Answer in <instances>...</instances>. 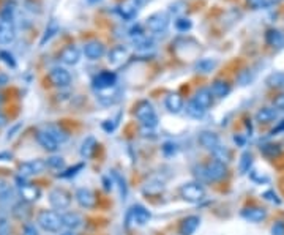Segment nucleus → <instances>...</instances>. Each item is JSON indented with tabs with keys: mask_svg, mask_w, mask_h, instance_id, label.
<instances>
[{
	"mask_svg": "<svg viewBox=\"0 0 284 235\" xmlns=\"http://www.w3.org/2000/svg\"><path fill=\"white\" fill-rule=\"evenodd\" d=\"M136 117L139 118L142 126L145 129H149V131H150V129H153V128H157V125H158V117H157V114H155V109H153L150 101L137 103V106H136Z\"/></svg>",
	"mask_w": 284,
	"mask_h": 235,
	"instance_id": "nucleus-1",
	"label": "nucleus"
},
{
	"mask_svg": "<svg viewBox=\"0 0 284 235\" xmlns=\"http://www.w3.org/2000/svg\"><path fill=\"white\" fill-rule=\"evenodd\" d=\"M170 17L166 11H157L145 19V27L153 33H165L169 27Z\"/></svg>",
	"mask_w": 284,
	"mask_h": 235,
	"instance_id": "nucleus-2",
	"label": "nucleus"
},
{
	"mask_svg": "<svg viewBox=\"0 0 284 235\" xmlns=\"http://www.w3.org/2000/svg\"><path fill=\"white\" fill-rule=\"evenodd\" d=\"M38 224L41 226V229H45L46 232H58L62 228V216H58L53 210H43L38 215Z\"/></svg>",
	"mask_w": 284,
	"mask_h": 235,
	"instance_id": "nucleus-3",
	"label": "nucleus"
},
{
	"mask_svg": "<svg viewBox=\"0 0 284 235\" xmlns=\"http://www.w3.org/2000/svg\"><path fill=\"white\" fill-rule=\"evenodd\" d=\"M117 85V74L114 71H101L92 81V87L97 92H103L108 89H113Z\"/></svg>",
	"mask_w": 284,
	"mask_h": 235,
	"instance_id": "nucleus-4",
	"label": "nucleus"
},
{
	"mask_svg": "<svg viewBox=\"0 0 284 235\" xmlns=\"http://www.w3.org/2000/svg\"><path fill=\"white\" fill-rule=\"evenodd\" d=\"M180 194L188 202H199L205 196V189L201 183H185L180 188Z\"/></svg>",
	"mask_w": 284,
	"mask_h": 235,
	"instance_id": "nucleus-5",
	"label": "nucleus"
},
{
	"mask_svg": "<svg viewBox=\"0 0 284 235\" xmlns=\"http://www.w3.org/2000/svg\"><path fill=\"white\" fill-rule=\"evenodd\" d=\"M49 202L56 208V210H66L71 204V196H70V193H66L65 189L56 188V189L51 191Z\"/></svg>",
	"mask_w": 284,
	"mask_h": 235,
	"instance_id": "nucleus-6",
	"label": "nucleus"
},
{
	"mask_svg": "<svg viewBox=\"0 0 284 235\" xmlns=\"http://www.w3.org/2000/svg\"><path fill=\"white\" fill-rule=\"evenodd\" d=\"M204 171H205V180H212V181L221 180V178H225L227 176L226 164L225 163H220L217 160H213L209 164H205Z\"/></svg>",
	"mask_w": 284,
	"mask_h": 235,
	"instance_id": "nucleus-7",
	"label": "nucleus"
},
{
	"mask_svg": "<svg viewBox=\"0 0 284 235\" xmlns=\"http://www.w3.org/2000/svg\"><path fill=\"white\" fill-rule=\"evenodd\" d=\"M142 3H144L142 0H123V2L118 5L117 11H118L120 16L123 17V19L130 21L137 14V11H139V8H141Z\"/></svg>",
	"mask_w": 284,
	"mask_h": 235,
	"instance_id": "nucleus-8",
	"label": "nucleus"
},
{
	"mask_svg": "<svg viewBox=\"0 0 284 235\" xmlns=\"http://www.w3.org/2000/svg\"><path fill=\"white\" fill-rule=\"evenodd\" d=\"M45 168H48L46 161L43 160H32V161H25L19 166V176L27 178L30 176H35V174H40L45 171Z\"/></svg>",
	"mask_w": 284,
	"mask_h": 235,
	"instance_id": "nucleus-9",
	"label": "nucleus"
},
{
	"mask_svg": "<svg viewBox=\"0 0 284 235\" xmlns=\"http://www.w3.org/2000/svg\"><path fill=\"white\" fill-rule=\"evenodd\" d=\"M49 79L56 87H68L71 84V74L62 66H56L49 71Z\"/></svg>",
	"mask_w": 284,
	"mask_h": 235,
	"instance_id": "nucleus-10",
	"label": "nucleus"
},
{
	"mask_svg": "<svg viewBox=\"0 0 284 235\" xmlns=\"http://www.w3.org/2000/svg\"><path fill=\"white\" fill-rule=\"evenodd\" d=\"M106 48L101 41L98 40H90L84 45V56L90 60H98L105 56Z\"/></svg>",
	"mask_w": 284,
	"mask_h": 235,
	"instance_id": "nucleus-11",
	"label": "nucleus"
},
{
	"mask_svg": "<svg viewBox=\"0 0 284 235\" xmlns=\"http://www.w3.org/2000/svg\"><path fill=\"white\" fill-rule=\"evenodd\" d=\"M128 57H130V51L126 46H114L108 54V62L113 66H120L126 62Z\"/></svg>",
	"mask_w": 284,
	"mask_h": 235,
	"instance_id": "nucleus-12",
	"label": "nucleus"
},
{
	"mask_svg": "<svg viewBox=\"0 0 284 235\" xmlns=\"http://www.w3.org/2000/svg\"><path fill=\"white\" fill-rule=\"evenodd\" d=\"M16 38V27L13 21L0 19V45H10Z\"/></svg>",
	"mask_w": 284,
	"mask_h": 235,
	"instance_id": "nucleus-13",
	"label": "nucleus"
},
{
	"mask_svg": "<svg viewBox=\"0 0 284 235\" xmlns=\"http://www.w3.org/2000/svg\"><path fill=\"white\" fill-rule=\"evenodd\" d=\"M58 60L65 65H76L81 60V51L77 49L74 45H68L62 49V52L58 54Z\"/></svg>",
	"mask_w": 284,
	"mask_h": 235,
	"instance_id": "nucleus-14",
	"label": "nucleus"
},
{
	"mask_svg": "<svg viewBox=\"0 0 284 235\" xmlns=\"http://www.w3.org/2000/svg\"><path fill=\"white\" fill-rule=\"evenodd\" d=\"M149 221H150V212L142 205H134L130 210V213H128V223L144 226Z\"/></svg>",
	"mask_w": 284,
	"mask_h": 235,
	"instance_id": "nucleus-15",
	"label": "nucleus"
},
{
	"mask_svg": "<svg viewBox=\"0 0 284 235\" xmlns=\"http://www.w3.org/2000/svg\"><path fill=\"white\" fill-rule=\"evenodd\" d=\"M18 186H19V193H21L22 201L33 202L40 197V189L37 186H33V185L25 183L24 177H22V180H21V177H18Z\"/></svg>",
	"mask_w": 284,
	"mask_h": 235,
	"instance_id": "nucleus-16",
	"label": "nucleus"
},
{
	"mask_svg": "<svg viewBox=\"0 0 284 235\" xmlns=\"http://www.w3.org/2000/svg\"><path fill=\"white\" fill-rule=\"evenodd\" d=\"M37 141H38V144L43 147V149L48 150V152H57L58 150L60 144L48 131H45L43 128L37 131Z\"/></svg>",
	"mask_w": 284,
	"mask_h": 235,
	"instance_id": "nucleus-17",
	"label": "nucleus"
},
{
	"mask_svg": "<svg viewBox=\"0 0 284 235\" xmlns=\"http://www.w3.org/2000/svg\"><path fill=\"white\" fill-rule=\"evenodd\" d=\"M76 201L84 208H92V207L97 205V197H95L93 191H90L89 188L77 189L76 191Z\"/></svg>",
	"mask_w": 284,
	"mask_h": 235,
	"instance_id": "nucleus-18",
	"label": "nucleus"
},
{
	"mask_svg": "<svg viewBox=\"0 0 284 235\" xmlns=\"http://www.w3.org/2000/svg\"><path fill=\"white\" fill-rule=\"evenodd\" d=\"M62 224L65 226L68 231H76V229L82 228L84 220H82V216H81L79 213H76V212H66V213L62 215Z\"/></svg>",
	"mask_w": 284,
	"mask_h": 235,
	"instance_id": "nucleus-19",
	"label": "nucleus"
},
{
	"mask_svg": "<svg viewBox=\"0 0 284 235\" xmlns=\"http://www.w3.org/2000/svg\"><path fill=\"white\" fill-rule=\"evenodd\" d=\"M98 101L105 106H113V104L120 101V90L117 89V85L113 87V89H108V90H103L98 92Z\"/></svg>",
	"mask_w": 284,
	"mask_h": 235,
	"instance_id": "nucleus-20",
	"label": "nucleus"
},
{
	"mask_svg": "<svg viewBox=\"0 0 284 235\" xmlns=\"http://www.w3.org/2000/svg\"><path fill=\"white\" fill-rule=\"evenodd\" d=\"M265 43L270 48L281 49L284 46V33H281L278 29H269L265 33Z\"/></svg>",
	"mask_w": 284,
	"mask_h": 235,
	"instance_id": "nucleus-21",
	"label": "nucleus"
},
{
	"mask_svg": "<svg viewBox=\"0 0 284 235\" xmlns=\"http://www.w3.org/2000/svg\"><path fill=\"white\" fill-rule=\"evenodd\" d=\"M243 218L251 223H261L267 218V210L262 207H248L243 210Z\"/></svg>",
	"mask_w": 284,
	"mask_h": 235,
	"instance_id": "nucleus-22",
	"label": "nucleus"
},
{
	"mask_svg": "<svg viewBox=\"0 0 284 235\" xmlns=\"http://www.w3.org/2000/svg\"><path fill=\"white\" fill-rule=\"evenodd\" d=\"M199 144L207 150H213V149H217L218 145H221L218 134L212 133V131H202L199 134Z\"/></svg>",
	"mask_w": 284,
	"mask_h": 235,
	"instance_id": "nucleus-23",
	"label": "nucleus"
},
{
	"mask_svg": "<svg viewBox=\"0 0 284 235\" xmlns=\"http://www.w3.org/2000/svg\"><path fill=\"white\" fill-rule=\"evenodd\" d=\"M166 109L172 114H178L180 111L183 109V98L180 97V93H169L166 97Z\"/></svg>",
	"mask_w": 284,
	"mask_h": 235,
	"instance_id": "nucleus-24",
	"label": "nucleus"
},
{
	"mask_svg": "<svg viewBox=\"0 0 284 235\" xmlns=\"http://www.w3.org/2000/svg\"><path fill=\"white\" fill-rule=\"evenodd\" d=\"M212 95L217 98H225L230 93V84L225 79H217L212 84Z\"/></svg>",
	"mask_w": 284,
	"mask_h": 235,
	"instance_id": "nucleus-25",
	"label": "nucleus"
},
{
	"mask_svg": "<svg viewBox=\"0 0 284 235\" xmlns=\"http://www.w3.org/2000/svg\"><path fill=\"white\" fill-rule=\"evenodd\" d=\"M199 216H186V218L182 221V226H180V234L182 235H193L196 232V229L199 228Z\"/></svg>",
	"mask_w": 284,
	"mask_h": 235,
	"instance_id": "nucleus-26",
	"label": "nucleus"
},
{
	"mask_svg": "<svg viewBox=\"0 0 284 235\" xmlns=\"http://www.w3.org/2000/svg\"><path fill=\"white\" fill-rule=\"evenodd\" d=\"M193 100H194L197 104H201L204 109H209V108L212 106V103H213L212 90H209V89H199V90L194 93Z\"/></svg>",
	"mask_w": 284,
	"mask_h": 235,
	"instance_id": "nucleus-27",
	"label": "nucleus"
},
{
	"mask_svg": "<svg viewBox=\"0 0 284 235\" xmlns=\"http://www.w3.org/2000/svg\"><path fill=\"white\" fill-rule=\"evenodd\" d=\"M278 112L272 108H262L256 112V121L259 123H272L273 120H277Z\"/></svg>",
	"mask_w": 284,
	"mask_h": 235,
	"instance_id": "nucleus-28",
	"label": "nucleus"
},
{
	"mask_svg": "<svg viewBox=\"0 0 284 235\" xmlns=\"http://www.w3.org/2000/svg\"><path fill=\"white\" fill-rule=\"evenodd\" d=\"M14 218H18L21 221H25L30 216V207H29V202L25 201H21L18 204L13 205V210H11Z\"/></svg>",
	"mask_w": 284,
	"mask_h": 235,
	"instance_id": "nucleus-29",
	"label": "nucleus"
},
{
	"mask_svg": "<svg viewBox=\"0 0 284 235\" xmlns=\"http://www.w3.org/2000/svg\"><path fill=\"white\" fill-rule=\"evenodd\" d=\"M43 129H45V131H48L51 136H53L58 144H63V142L68 141V133L65 131L63 128H60V126H57V125H46Z\"/></svg>",
	"mask_w": 284,
	"mask_h": 235,
	"instance_id": "nucleus-30",
	"label": "nucleus"
},
{
	"mask_svg": "<svg viewBox=\"0 0 284 235\" xmlns=\"http://www.w3.org/2000/svg\"><path fill=\"white\" fill-rule=\"evenodd\" d=\"M14 196V191L11 185L8 183L5 178H0V201L2 202H10Z\"/></svg>",
	"mask_w": 284,
	"mask_h": 235,
	"instance_id": "nucleus-31",
	"label": "nucleus"
},
{
	"mask_svg": "<svg viewBox=\"0 0 284 235\" xmlns=\"http://www.w3.org/2000/svg\"><path fill=\"white\" fill-rule=\"evenodd\" d=\"M205 112H207V109H204L201 104H197L194 100L189 101L186 106V114L193 118H202L205 116Z\"/></svg>",
	"mask_w": 284,
	"mask_h": 235,
	"instance_id": "nucleus-32",
	"label": "nucleus"
},
{
	"mask_svg": "<svg viewBox=\"0 0 284 235\" xmlns=\"http://www.w3.org/2000/svg\"><path fill=\"white\" fill-rule=\"evenodd\" d=\"M265 84L272 87V89H283L284 87V73L281 71H275L265 79Z\"/></svg>",
	"mask_w": 284,
	"mask_h": 235,
	"instance_id": "nucleus-33",
	"label": "nucleus"
},
{
	"mask_svg": "<svg viewBox=\"0 0 284 235\" xmlns=\"http://www.w3.org/2000/svg\"><path fill=\"white\" fill-rule=\"evenodd\" d=\"M212 155L215 156V160L220 161V163H225L226 164V163L230 161V152H229L227 147H225V145H218L217 149H213Z\"/></svg>",
	"mask_w": 284,
	"mask_h": 235,
	"instance_id": "nucleus-34",
	"label": "nucleus"
},
{
	"mask_svg": "<svg viewBox=\"0 0 284 235\" xmlns=\"http://www.w3.org/2000/svg\"><path fill=\"white\" fill-rule=\"evenodd\" d=\"M261 152L262 155H265L267 158H275V156H280L283 149H281V145L278 144H264L261 147Z\"/></svg>",
	"mask_w": 284,
	"mask_h": 235,
	"instance_id": "nucleus-35",
	"label": "nucleus"
},
{
	"mask_svg": "<svg viewBox=\"0 0 284 235\" xmlns=\"http://www.w3.org/2000/svg\"><path fill=\"white\" fill-rule=\"evenodd\" d=\"M95 147H97V141L93 137H87L81 145V155L84 158H90L95 152Z\"/></svg>",
	"mask_w": 284,
	"mask_h": 235,
	"instance_id": "nucleus-36",
	"label": "nucleus"
},
{
	"mask_svg": "<svg viewBox=\"0 0 284 235\" xmlns=\"http://www.w3.org/2000/svg\"><path fill=\"white\" fill-rule=\"evenodd\" d=\"M217 66V62L215 60H212V59H202V60H199V62L196 63V71L197 73H210L212 69Z\"/></svg>",
	"mask_w": 284,
	"mask_h": 235,
	"instance_id": "nucleus-37",
	"label": "nucleus"
},
{
	"mask_svg": "<svg viewBox=\"0 0 284 235\" xmlns=\"http://www.w3.org/2000/svg\"><path fill=\"white\" fill-rule=\"evenodd\" d=\"M251 166H253V155L249 152H245L242 156H240V172L248 174Z\"/></svg>",
	"mask_w": 284,
	"mask_h": 235,
	"instance_id": "nucleus-38",
	"label": "nucleus"
},
{
	"mask_svg": "<svg viewBox=\"0 0 284 235\" xmlns=\"http://www.w3.org/2000/svg\"><path fill=\"white\" fill-rule=\"evenodd\" d=\"M57 32H58V25H57L56 21H53V22H51V24L48 25V27H46L45 35H43V38H41V41H40V45H41V46H43V45H46V41H49L51 38H53Z\"/></svg>",
	"mask_w": 284,
	"mask_h": 235,
	"instance_id": "nucleus-39",
	"label": "nucleus"
},
{
	"mask_svg": "<svg viewBox=\"0 0 284 235\" xmlns=\"http://www.w3.org/2000/svg\"><path fill=\"white\" fill-rule=\"evenodd\" d=\"M46 164H48V168L56 169V171H60L65 168V161L62 156H51V158H48Z\"/></svg>",
	"mask_w": 284,
	"mask_h": 235,
	"instance_id": "nucleus-40",
	"label": "nucleus"
},
{
	"mask_svg": "<svg viewBox=\"0 0 284 235\" xmlns=\"http://www.w3.org/2000/svg\"><path fill=\"white\" fill-rule=\"evenodd\" d=\"M13 14H14V3H6L3 5V8L0 10V19H8L13 21Z\"/></svg>",
	"mask_w": 284,
	"mask_h": 235,
	"instance_id": "nucleus-41",
	"label": "nucleus"
},
{
	"mask_svg": "<svg viewBox=\"0 0 284 235\" xmlns=\"http://www.w3.org/2000/svg\"><path fill=\"white\" fill-rule=\"evenodd\" d=\"M191 27H193V22L189 21L188 17H178L175 21V29L178 32H188Z\"/></svg>",
	"mask_w": 284,
	"mask_h": 235,
	"instance_id": "nucleus-42",
	"label": "nucleus"
},
{
	"mask_svg": "<svg viewBox=\"0 0 284 235\" xmlns=\"http://www.w3.org/2000/svg\"><path fill=\"white\" fill-rule=\"evenodd\" d=\"M0 235H10V223L3 212H0Z\"/></svg>",
	"mask_w": 284,
	"mask_h": 235,
	"instance_id": "nucleus-43",
	"label": "nucleus"
},
{
	"mask_svg": "<svg viewBox=\"0 0 284 235\" xmlns=\"http://www.w3.org/2000/svg\"><path fill=\"white\" fill-rule=\"evenodd\" d=\"M0 59H2L8 66H11V68L16 66V60H14V57L8 51H0Z\"/></svg>",
	"mask_w": 284,
	"mask_h": 235,
	"instance_id": "nucleus-44",
	"label": "nucleus"
},
{
	"mask_svg": "<svg viewBox=\"0 0 284 235\" xmlns=\"http://www.w3.org/2000/svg\"><path fill=\"white\" fill-rule=\"evenodd\" d=\"M253 76H251V71L249 69H243L242 73L238 74V84L240 85H248L249 82H251Z\"/></svg>",
	"mask_w": 284,
	"mask_h": 235,
	"instance_id": "nucleus-45",
	"label": "nucleus"
},
{
	"mask_svg": "<svg viewBox=\"0 0 284 235\" xmlns=\"http://www.w3.org/2000/svg\"><path fill=\"white\" fill-rule=\"evenodd\" d=\"M246 5L251 10H261V8L267 5V0H246Z\"/></svg>",
	"mask_w": 284,
	"mask_h": 235,
	"instance_id": "nucleus-46",
	"label": "nucleus"
},
{
	"mask_svg": "<svg viewBox=\"0 0 284 235\" xmlns=\"http://www.w3.org/2000/svg\"><path fill=\"white\" fill-rule=\"evenodd\" d=\"M264 197L267 199V201H270V202H273V204H281V199L278 197V194L275 193L273 189H269V191H265L264 193Z\"/></svg>",
	"mask_w": 284,
	"mask_h": 235,
	"instance_id": "nucleus-47",
	"label": "nucleus"
},
{
	"mask_svg": "<svg viewBox=\"0 0 284 235\" xmlns=\"http://www.w3.org/2000/svg\"><path fill=\"white\" fill-rule=\"evenodd\" d=\"M272 235H284V221H277L273 224Z\"/></svg>",
	"mask_w": 284,
	"mask_h": 235,
	"instance_id": "nucleus-48",
	"label": "nucleus"
},
{
	"mask_svg": "<svg viewBox=\"0 0 284 235\" xmlns=\"http://www.w3.org/2000/svg\"><path fill=\"white\" fill-rule=\"evenodd\" d=\"M185 8H186V5L183 3V2H175V3H172L170 5V13H175V14H180V13H182L183 10H185Z\"/></svg>",
	"mask_w": 284,
	"mask_h": 235,
	"instance_id": "nucleus-49",
	"label": "nucleus"
},
{
	"mask_svg": "<svg viewBox=\"0 0 284 235\" xmlns=\"http://www.w3.org/2000/svg\"><path fill=\"white\" fill-rule=\"evenodd\" d=\"M273 106L277 108L278 111H283V112H284V93L278 95V97L273 100Z\"/></svg>",
	"mask_w": 284,
	"mask_h": 235,
	"instance_id": "nucleus-50",
	"label": "nucleus"
},
{
	"mask_svg": "<svg viewBox=\"0 0 284 235\" xmlns=\"http://www.w3.org/2000/svg\"><path fill=\"white\" fill-rule=\"evenodd\" d=\"M22 235H38V231H37L35 226L25 224V226H24V231H22Z\"/></svg>",
	"mask_w": 284,
	"mask_h": 235,
	"instance_id": "nucleus-51",
	"label": "nucleus"
},
{
	"mask_svg": "<svg viewBox=\"0 0 284 235\" xmlns=\"http://www.w3.org/2000/svg\"><path fill=\"white\" fill-rule=\"evenodd\" d=\"M81 169H82V164H77V166H74V169H68L66 172L60 174V177H71V176H76L77 171H81Z\"/></svg>",
	"mask_w": 284,
	"mask_h": 235,
	"instance_id": "nucleus-52",
	"label": "nucleus"
},
{
	"mask_svg": "<svg viewBox=\"0 0 284 235\" xmlns=\"http://www.w3.org/2000/svg\"><path fill=\"white\" fill-rule=\"evenodd\" d=\"M114 177L120 181V191H122V196L125 197V196H126V185H125V180H123L122 177H120L117 172H114Z\"/></svg>",
	"mask_w": 284,
	"mask_h": 235,
	"instance_id": "nucleus-53",
	"label": "nucleus"
},
{
	"mask_svg": "<svg viewBox=\"0 0 284 235\" xmlns=\"http://www.w3.org/2000/svg\"><path fill=\"white\" fill-rule=\"evenodd\" d=\"M280 131H284V120L281 121V123H280V125H278L277 128H275V129H273V131H272V133H273V134H277V133H280Z\"/></svg>",
	"mask_w": 284,
	"mask_h": 235,
	"instance_id": "nucleus-54",
	"label": "nucleus"
},
{
	"mask_svg": "<svg viewBox=\"0 0 284 235\" xmlns=\"http://www.w3.org/2000/svg\"><path fill=\"white\" fill-rule=\"evenodd\" d=\"M6 125V117L2 114V111H0V126H5Z\"/></svg>",
	"mask_w": 284,
	"mask_h": 235,
	"instance_id": "nucleus-55",
	"label": "nucleus"
},
{
	"mask_svg": "<svg viewBox=\"0 0 284 235\" xmlns=\"http://www.w3.org/2000/svg\"><path fill=\"white\" fill-rule=\"evenodd\" d=\"M3 158L10 160V158H11V153H8V152H5V153H0V160H3Z\"/></svg>",
	"mask_w": 284,
	"mask_h": 235,
	"instance_id": "nucleus-56",
	"label": "nucleus"
},
{
	"mask_svg": "<svg viewBox=\"0 0 284 235\" xmlns=\"http://www.w3.org/2000/svg\"><path fill=\"white\" fill-rule=\"evenodd\" d=\"M62 235H76V234H74L73 231H68V232H63Z\"/></svg>",
	"mask_w": 284,
	"mask_h": 235,
	"instance_id": "nucleus-57",
	"label": "nucleus"
},
{
	"mask_svg": "<svg viewBox=\"0 0 284 235\" xmlns=\"http://www.w3.org/2000/svg\"><path fill=\"white\" fill-rule=\"evenodd\" d=\"M5 81H6V77H5V76H0V82H2V84H3Z\"/></svg>",
	"mask_w": 284,
	"mask_h": 235,
	"instance_id": "nucleus-58",
	"label": "nucleus"
},
{
	"mask_svg": "<svg viewBox=\"0 0 284 235\" xmlns=\"http://www.w3.org/2000/svg\"><path fill=\"white\" fill-rule=\"evenodd\" d=\"M89 3H97V2H100V0H87Z\"/></svg>",
	"mask_w": 284,
	"mask_h": 235,
	"instance_id": "nucleus-59",
	"label": "nucleus"
},
{
	"mask_svg": "<svg viewBox=\"0 0 284 235\" xmlns=\"http://www.w3.org/2000/svg\"><path fill=\"white\" fill-rule=\"evenodd\" d=\"M3 101V97H2V93H0V103H2Z\"/></svg>",
	"mask_w": 284,
	"mask_h": 235,
	"instance_id": "nucleus-60",
	"label": "nucleus"
}]
</instances>
